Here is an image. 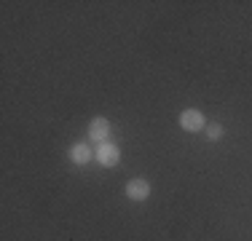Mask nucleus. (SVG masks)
Here are the masks:
<instances>
[{
  "instance_id": "obj_6",
  "label": "nucleus",
  "mask_w": 252,
  "mask_h": 241,
  "mask_svg": "<svg viewBox=\"0 0 252 241\" xmlns=\"http://www.w3.org/2000/svg\"><path fill=\"white\" fill-rule=\"evenodd\" d=\"M223 134H225L223 123H209L207 129H204V137H207L209 142H220V140H223Z\"/></svg>"
},
{
  "instance_id": "obj_4",
  "label": "nucleus",
  "mask_w": 252,
  "mask_h": 241,
  "mask_svg": "<svg viewBox=\"0 0 252 241\" xmlns=\"http://www.w3.org/2000/svg\"><path fill=\"white\" fill-rule=\"evenodd\" d=\"M124 193H126V198L129 201H148L151 198V182H148L145 177H134V180H129L126 182V188H124Z\"/></svg>"
},
{
  "instance_id": "obj_2",
  "label": "nucleus",
  "mask_w": 252,
  "mask_h": 241,
  "mask_svg": "<svg viewBox=\"0 0 252 241\" xmlns=\"http://www.w3.org/2000/svg\"><path fill=\"white\" fill-rule=\"evenodd\" d=\"M180 129L183 131H204L207 129V118L199 107H185L180 113Z\"/></svg>"
},
{
  "instance_id": "obj_1",
  "label": "nucleus",
  "mask_w": 252,
  "mask_h": 241,
  "mask_svg": "<svg viewBox=\"0 0 252 241\" xmlns=\"http://www.w3.org/2000/svg\"><path fill=\"white\" fill-rule=\"evenodd\" d=\"M94 161L105 169L118 166L121 164V148H118L116 142H102V145H97V150H94Z\"/></svg>"
},
{
  "instance_id": "obj_3",
  "label": "nucleus",
  "mask_w": 252,
  "mask_h": 241,
  "mask_svg": "<svg viewBox=\"0 0 252 241\" xmlns=\"http://www.w3.org/2000/svg\"><path fill=\"white\" fill-rule=\"evenodd\" d=\"M110 131H113L110 120L97 116V118L89 120V131H86V134H89V140H92V142L102 145V142H110Z\"/></svg>"
},
{
  "instance_id": "obj_5",
  "label": "nucleus",
  "mask_w": 252,
  "mask_h": 241,
  "mask_svg": "<svg viewBox=\"0 0 252 241\" xmlns=\"http://www.w3.org/2000/svg\"><path fill=\"white\" fill-rule=\"evenodd\" d=\"M67 158L73 161L75 166H86L89 161H94V150L89 148L86 142H75V145H70V150H67Z\"/></svg>"
}]
</instances>
